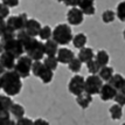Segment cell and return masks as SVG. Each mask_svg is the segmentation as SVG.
<instances>
[{
	"instance_id": "1",
	"label": "cell",
	"mask_w": 125,
	"mask_h": 125,
	"mask_svg": "<svg viewBox=\"0 0 125 125\" xmlns=\"http://www.w3.org/2000/svg\"><path fill=\"white\" fill-rule=\"evenodd\" d=\"M16 39L23 46L25 53L29 56L33 61H41L44 54V43L39 41L36 38L29 36L25 31H20L16 33Z\"/></svg>"
},
{
	"instance_id": "2",
	"label": "cell",
	"mask_w": 125,
	"mask_h": 125,
	"mask_svg": "<svg viewBox=\"0 0 125 125\" xmlns=\"http://www.w3.org/2000/svg\"><path fill=\"white\" fill-rule=\"evenodd\" d=\"M1 78V89L4 90L7 96H16L19 95L22 89L21 77L19 76L14 70H6Z\"/></svg>"
},
{
	"instance_id": "3",
	"label": "cell",
	"mask_w": 125,
	"mask_h": 125,
	"mask_svg": "<svg viewBox=\"0 0 125 125\" xmlns=\"http://www.w3.org/2000/svg\"><path fill=\"white\" fill-rule=\"evenodd\" d=\"M73 31L70 25L68 23H60L53 29V36L52 39L60 46H65L70 41H73Z\"/></svg>"
},
{
	"instance_id": "4",
	"label": "cell",
	"mask_w": 125,
	"mask_h": 125,
	"mask_svg": "<svg viewBox=\"0 0 125 125\" xmlns=\"http://www.w3.org/2000/svg\"><path fill=\"white\" fill-rule=\"evenodd\" d=\"M32 74L34 76H36L38 78H40L43 84L50 83V82L53 81V78H54V73H53V70L48 69V68L43 64V62H41V61H34V62H33Z\"/></svg>"
},
{
	"instance_id": "5",
	"label": "cell",
	"mask_w": 125,
	"mask_h": 125,
	"mask_svg": "<svg viewBox=\"0 0 125 125\" xmlns=\"http://www.w3.org/2000/svg\"><path fill=\"white\" fill-rule=\"evenodd\" d=\"M34 61L27 56V55H22L19 59H16V63L14 67V71L21 78H27L31 73H32V65Z\"/></svg>"
},
{
	"instance_id": "6",
	"label": "cell",
	"mask_w": 125,
	"mask_h": 125,
	"mask_svg": "<svg viewBox=\"0 0 125 125\" xmlns=\"http://www.w3.org/2000/svg\"><path fill=\"white\" fill-rule=\"evenodd\" d=\"M2 43V47H4V50L12 54L15 59H19L20 56L23 55L25 53V49H23V46L22 43L18 40L16 38L14 39H8V40H2L0 41Z\"/></svg>"
},
{
	"instance_id": "7",
	"label": "cell",
	"mask_w": 125,
	"mask_h": 125,
	"mask_svg": "<svg viewBox=\"0 0 125 125\" xmlns=\"http://www.w3.org/2000/svg\"><path fill=\"white\" fill-rule=\"evenodd\" d=\"M68 90L71 95H74L76 97L82 95L83 93H85V78L78 74L74 75L68 83Z\"/></svg>"
},
{
	"instance_id": "8",
	"label": "cell",
	"mask_w": 125,
	"mask_h": 125,
	"mask_svg": "<svg viewBox=\"0 0 125 125\" xmlns=\"http://www.w3.org/2000/svg\"><path fill=\"white\" fill-rule=\"evenodd\" d=\"M27 21H28L27 14L26 13H20L19 15L8 16V19L6 21V26L18 33V32H20V31H25Z\"/></svg>"
},
{
	"instance_id": "9",
	"label": "cell",
	"mask_w": 125,
	"mask_h": 125,
	"mask_svg": "<svg viewBox=\"0 0 125 125\" xmlns=\"http://www.w3.org/2000/svg\"><path fill=\"white\" fill-rule=\"evenodd\" d=\"M103 81L98 75H89L85 78V93L89 95H97L99 94L101 89L103 87Z\"/></svg>"
},
{
	"instance_id": "10",
	"label": "cell",
	"mask_w": 125,
	"mask_h": 125,
	"mask_svg": "<svg viewBox=\"0 0 125 125\" xmlns=\"http://www.w3.org/2000/svg\"><path fill=\"white\" fill-rule=\"evenodd\" d=\"M84 20V14L78 7H71L69 11L67 12V21L68 25L71 26H78L81 25Z\"/></svg>"
},
{
	"instance_id": "11",
	"label": "cell",
	"mask_w": 125,
	"mask_h": 125,
	"mask_svg": "<svg viewBox=\"0 0 125 125\" xmlns=\"http://www.w3.org/2000/svg\"><path fill=\"white\" fill-rule=\"evenodd\" d=\"M56 59L59 61V63H61V64H69L71 61L75 59V54L69 48L62 47V48L59 49L57 55H56Z\"/></svg>"
},
{
	"instance_id": "12",
	"label": "cell",
	"mask_w": 125,
	"mask_h": 125,
	"mask_svg": "<svg viewBox=\"0 0 125 125\" xmlns=\"http://www.w3.org/2000/svg\"><path fill=\"white\" fill-rule=\"evenodd\" d=\"M116 94H117V90L115 89L111 84L109 83H105L103 84V87L101 89V91H99V97L102 101L104 102H108V101H111V99H115L116 97Z\"/></svg>"
},
{
	"instance_id": "13",
	"label": "cell",
	"mask_w": 125,
	"mask_h": 125,
	"mask_svg": "<svg viewBox=\"0 0 125 125\" xmlns=\"http://www.w3.org/2000/svg\"><path fill=\"white\" fill-rule=\"evenodd\" d=\"M41 23L35 20V19H28L27 23H26V27H25V32L27 33L29 36L32 38H36L40 34V31H41Z\"/></svg>"
},
{
	"instance_id": "14",
	"label": "cell",
	"mask_w": 125,
	"mask_h": 125,
	"mask_svg": "<svg viewBox=\"0 0 125 125\" xmlns=\"http://www.w3.org/2000/svg\"><path fill=\"white\" fill-rule=\"evenodd\" d=\"M0 62H1V64L4 65V68L6 70H14L16 59L12 54L7 53V52H4L2 54L0 55Z\"/></svg>"
},
{
	"instance_id": "15",
	"label": "cell",
	"mask_w": 125,
	"mask_h": 125,
	"mask_svg": "<svg viewBox=\"0 0 125 125\" xmlns=\"http://www.w3.org/2000/svg\"><path fill=\"white\" fill-rule=\"evenodd\" d=\"M78 8L83 12L84 15H94L96 12L95 0H80Z\"/></svg>"
},
{
	"instance_id": "16",
	"label": "cell",
	"mask_w": 125,
	"mask_h": 125,
	"mask_svg": "<svg viewBox=\"0 0 125 125\" xmlns=\"http://www.w3.org/2000/svg\"><path fill=\"white\" fill-rule=\"evenodd\" d=\"M77 59L81 61L82 63H85L87 64L88 62H90L91 60L95 59V53H94V49L93 48H84L80 49L78 52V55H77Z\"/></svg>"
},
{
	"instance_id": "17",
	"label": "cell",
	"mask_w": 125,
	"mask_h": 125,
	"mask_svg": "<svg viewBox=\"0 0 125 125\" xmlns=\"http://www.w3.org/2000/svg\"><path fill=\"white\" fill-rule=\"evenodd\" d=\"M108 83L111 84L117 91H125V77L120 74H115Z\"/></svg>"
},
{
	"instance_id": "18",
	"label": "cell",
	"mask_w": 125,
	"mask_h": 125,
	"mask_svg": "<svg viewBox=\"0 0 125 125\" xmlns=\"http://www.w3.org/2000/svg\"><path fill=\"white\" fill-rule=\"evenodd\" d=\"M59 44L55 42L53 39L44 42V54L46 56H56L59 52Z\"/></svg>"
},
{
	"instance_id": "19",
	"label": "cell",
	"mask_w": 125,
	"mask_h": 125,
	"mask_svg": "<svg viewBox=\"0 0 125 125\" xmlns=\"http://www.w3.org/2000/svg\"><path fill=\"white\" fill-rule=\"evenodd\" d=\"M76 103L82 109H88L90 106V104L93 103V96L87 93H83L82 95L76 97Z\"/></svg>"
},
{
	"instance_id": "20",
	"label": "cell",
	"mask_w": 125,
	"mask_h": 125,
	"mask_svg": "<svg viewBox=\"0 0 125 125\" xmlns=\"http://www.w3.org/2000/svg\"><path fill=\"white\" fill-rule=\"evenodd\" d=\"M73 44H74V47L75 48H77L78 50L82 48H84L85 47V44H87L88 42V38L85 34H83V33H78V34H76L74 38H73Z\"/></svg>"
},
{
	"instance_id": "21",
	"label": "cell",
	"mask_w": 125,
	"mask_h": 125,
	"mask_svg": "<svg viewBox=\"0 0 125 125\" xmlns=\"http://www.w3.org/2000/svg\"><path fill=\"white\" fill-rule=\"evenodd\" d=\"M114 75H115L114 69H112L111 67H109V65H104V67H102L101 70H99V73H98V76L102 78V81L106 82V83L112 78Z\"/></svg>"
},
{
	"instance_id": "22",
	"label": "cell",
	"mask_w": 125,
	"mask_h": 125,
	"mask_svg": "<svg viewBox=\"0 0 125 125\" xmlns=\"http://www.w3.org/2000/svg\"><path fill=\"white\" fill-rule=\"evenodd\" d=\"M109 112H110L111 118L114 120H119V119H122V117H123V106H120V105L115 103L114 105L110 106Z\"/></svg>"
},
{
	"instance_id": "23",
	"label": "cell",
	"mask_w": 125,
	"mask_h": 125,
	"mask_svg": "<svg viewBox=\"0 0 125 125\" xmlns=\"http://www.w3.org/2000/svg\"><path fill=\"white\" fill-rule=\"evenodd\" d=\"M11 115L13 117H15L16 119H20V118H23L25 117V108L22 106L21 104L14 103L13 106L11 108Z\"/></svg>"
},
{
	"instance_id": "24",
	"label": "cell",
	"mask_w": 125,
	"mask_h": 125,
	"mask_svg": "<svg viewBox=\"0 0 125 125\" xmlns=\"http://www.w3.org/2000/svg\"><path fill=\"white\" fill-rule=\"evenodd\" d=\"M95 60L101 64V67H104V65H108L110 61V56L105 50H99L97 54L95 55Z\"/></svg>"
},
{
	"instance_id": "25",
	"label": "cell",
	"mask_w": 125,
	"mask_h": 125,
	"mask_svg": "<svg viewBox=\"0 0 125 125\" xmlns=\"http://www.w3.org/2000/svg\"><path fill=\"white\" fill-rule=\"evenodd\" d=\"M101 68H102L101 64H99L95 59L87 63V69H88V71L90 73V75H98V73H99V70H101Z\"/></svg>"
},
{
	"instance_id": "26",
	"label": "cell",
	"mask_w": 125,
	"mask_h": 125,
	"mask_svg": "<svg viewBox=\"0 0 125 125\" xmlns=\"http://www.w3.org/2000/svg\"><path fill=\"white\" fill-rule=\"evenodd\" d=\"M43 64L50 69V70L54 71L56 68H57V64H59V61L56 59V56H47L46 59H43Z\"/></svg>"
},
{
	"instance_id": "27",
	"label": "cell",
	"mask_w": 125,
	"mask_h": 125,
	"mask_svg": "<svg viewBox=\"0 0 125 125\" xmlns=\"http://www.w3.org/2000/svg\"><path fill=\"white\" fill-rule=\"evenodd\" d=\"M13 101L7 95H0V105L7 111H11V108L13 106Z\"/></svg>"
},
{
	"instance_id": "28",
	"label": "cell",
	"mask_w": 125,
	"mask_h": 125,
	"mask_svg": "<svg viewBox=\"0 0 125 125\" xmlns=\"http://www.w3.org/2000/svg\"><path fill=\"white\" fill-rule=\"evenodd\" d=\"M39 36H40V39L42 41H48L53 36V29L49 27V26H43V27L41 28V31H40Z\"/></svg>"
},
{
	"instance_id": "29",
	"label": "cell",
	"mask_w": 125,
	"mask_h": 125,
	"mask_svg": "<svg viewBox=\"0 0 125 125\" xmlns=\"http://www.w3.org/2000/svg\"><path fill=\"white\" fill-rule=\"evenodd\" d=\"M116 16L122 22H125V1H122L118 4L117 8H116Z\"/></svg>"
},
{
	"instance_id": "30",
	"label": "cell",
	"mask_w": 125,
	"mask_h": 125,
	"mask_svg": "<svg viewBox=\"0 0 125 125\" xmlns=\"http://www.w3.org/2000/svg\"><path fill=\"white\" fill-rule=\"evenodd\" d=\"M68 68H69L70 71L75 73V74H78V71L82 69V62L78 60L77 57H75V59L68 64Z\"/></svg>"
},
{
	"instance_id": "31",
	"label": "cell",
	"mask_w": 125,
	"mask_h": 125,
	"mask_svg": "<svg viewBox=\"0 0 125 125\" xmlns=\"http://www.w3.org/2000/svg\"><path fill=\"white\" fill-rule=\"evenodd\" d=\"M115 19H116V13L111 10H106L102 14V20H103L104 23H110V22L114 21Z\"/></svg>"
},
{
	"instance_id": "32",
	"label": "cell",
	"mask_w": 125,
	"mask_h": 125,
	"mask_svg": "<svg viewBox=\"0 0 125 125\" xmlns=\"http://www.w3.org/2000/svg\"><path fill=\"white\" fill-rule=\"evenodd\" d=\"M114 101L120 106H125V91H117Z\"/></svg>"
},
{
	"instance_id": "33",
	"label": "cell",
	"mask_w": 125,
	"mask_h": 125,
	"mask_svg": "<svg viewBox=\"0 0 125 125\" xmlns=\"http://www.w3.org/2000/svg\"><path fill=\"white\" fill-rule=\"evenodd\" d=\"M8 16H10V7L1 2L0 4V19L5 20L6 18H8Z\"/></svg>"
},
{
	"instance_id": "34",
	"label": "cell",
	"mask_w": 125,
	"mask_h": 125,
	"mask_svg": "<svg viewBox=\"0 0 125 125\" xmlns=\"http://www.w3.org/2000/svg\"><path fill=\"white\" fill-rule=\"evenodd\" d=\"M16 125H34V120L29 119L27 117H23L16 120Z\"/></svg>"
},
{
	"instance_id": "35",
	"label": "cell",
	"mask_w": 125,
	"mask_h": 125,
	"mask_svg": "<svg viewBox=\"0 0 125 125\" xmlns=\"http://www.w3.org/2000/svg\"><path fill=\"white\" fill-rule=\"evenodd\" d=\"M0 125H16V122L11 119V117H4L0 118Z\"/></svg>"
},
{
	"instance_id": "36",
	"label": "cell",
	"mask_w": 125,
	"mask_h": 125,
	"mask_svg": "<svg viewBox=\"0 0 125 125\" xmlns=\"http://www.w3.org/2000/svg\"><path fill=\"white\" fill-rule=\"evenodd\" d=\"M2 4H5L6 6H8L10 8H13V7H16L19 5V0H1Z\"/></svg>"
},
{
	"instance_id": "37",
	"label": "cell",
	"mask_w": 125,
	"mask_h": 125,
	"mask_svg": "<svg viewBox=\"0 0 125 125\" xmlns=\"http://www.w3.org/2000/svg\"><path fill=\"white\" fill-rule=\"evenodd\" d=\"M63 4L69 7H78L80 0H63Z\"/></svg>"
},
{
	"instance_id": "38",
	"label": "cell",
	"mask_w": 125,
	"mask_h": 125,
	"mask_svg": "<svg viewBox=\"0 0 125 125\" xmlns=\"http://www.w3.org/2000/svg\"><path fill=\"white\" fill-rule=\"evenodd\" d=\"M10 115H11V112L10 111H7V110H5L1 105H0V118H4V117H10Z\"/></svg>"
},
{
	"instance_id": "39",
	"label": "cell",
	"mask_w": 125,
	"mask_h": 125,
	"mask_svg": "<svg viewBox=\"0 0 125 125\" xmlns=\"http://www.w3.org/2000/svg\"><path fill=\"white\" fill-rule=\"evenodd\" d=\"M6 29V21L4 19H0V38L2 36V34Z\"/></svg>"
},
{
	"instance_id": "40",
	"label": "cell",
	"mask_w": 125,
	"mask_h": 125,
	"mask_svg": "<svg viewBox=\"0 0 125 125\" xmlns=\"http://www.w3.org/2000/svg\"><path fill=\"white\" fill-rule=\"evenodd\" d=\"M34 125H49V123L43 118H38L34 120Z\"/></svg>"
},
{
	"instance_id": "41",
	"label": "cell",
	"mask_w": 125,
	"mask_h": 125,
	"mask_svg": "<svg viewBox=\"0 0 125 125\" xmlns=\"http://www.w3.org/2000/svg\"><path fill=\"white\" fill-rule=\"evenodd\" d=\"M5 71H6V69L4 68V65L1 64V62H0V76H2L5 74Z\"/></svg>"
},
{
	"instance_id": "42",
	"label": "cell",
	"mask_w": 125,
	"mask_h": 125,
	"mask_svg": "<svg viewBox=\"0 0 125 125\" xmlns=\"http://www.w3.org/2000/svg\"><path fill=\"white\" fill-rule=\"evenodd\" d=\"M4 52H5V50H4V47H2V43H1V42H0V55L2 54V53H4Z\"/></svg>"
},
{
	"instance_id": "43",
	"label": "cell",
	"mask_w": 125,
	"mask_h": 125,
	"mask_svg": "<svg viewBox=\"0 0 125 125\" xmlns=\"http://www.w3.org/2000/svg\"><path fill=\"white\" fill-rule=\"evenodd\" d=\"M123 38H124V40H125V29L123 31Z\"/></svg>"
},
{
	"instance_id": "44",
	"label": "cell",
	"mask_w": 125,
	"mask_h": 125,
	"mask_svg": "<svg viewBox=\"0 0 125 125\" xmlns=\"http://www.w3.org/2000/svg\"><path fill=\"white\" fill-rule=\"evenodd\" d=\"M55 1H57V2H63V0H55Z\"/></svg>"
},
{
	"instance_id": "45",
	"label": "cell",
	"mask_w": 125,
	"mask_h": 125,
	"mask_svg": "<svg viewBox=\"0 0 125 125\" xmlns=\"http://www.w3.org/2000/svg\"><path fill=\"white\" fill-rule=\"evenodd\" d=\"M0 89H1V78H0Z\"/></svg>"
},
{
	"instance_id": "46",
	"label": "cell",
	"mask_w": 125,
	"mask_h": 125,
	"mask_svg": "<svg viewBox=\"0 0 125 125\" xmlns=\"http://www.w3.org/2000/svg\"><path fill=\"white\" fill-rule=\"evenodd\" d=\"M122 125H125V123H123V124H122Z\"/></svg>"
}]
</instances>
